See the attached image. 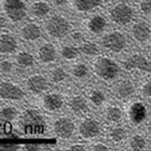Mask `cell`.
Masks as SVG:
<instances>
[{
    "instance_id": "1",
    "label": "cell",
    "mask_w": 151,
    "mask_h": 151,
    "mask_svg": "<svg viewBox=\"0 0 151 151\" xmlns=\"http://www.w3.org/2000/svg\"><path fill=\"white\" fill-rule=\"evenodd\" d=\"M19 126L26 134H42L45 131V120L39 111L28 109L21 116Z\"/></svg>"
},
{
    "instance_id": "2",
    "label": "cell",
    "mask_w": 151,
    "mask_h": 151,
    "mask_svg": "<svg viewBox=\"0 0 151 151\" xmlns=\"http://www.w3.org/2000/svg\"><path fill=\"white\" fill-rule=\"evenodd\" d=\"M134 17L135 11L133 6L124 1L116 2L109 10V19L113 24L118 26L129 25L134 21Z\"/></svg>"
},
{
    "instance_id": "3",
    "label": "cell",
    "mask_w": 151,
    "mask_h": 151,
    "mask_svg": "<svg viewBox=\"0 0 151 151\" xmlns=\"http://www.w3.org/2000/svg\"><path fill=\"white\" fill-rule=\"evenodd\" d=\"M71 25L63 15H53L45 22V32L53 39H62L70 34Z\"/></svg>"
},
{
    "instance_id": "4",
    "label": "cell",
    "mask_w": 151,
    "mask_h": 151,
    "mask_svg": "<svg viewBox=\"0 0 151 151\" xmlns=\"http://www.w3.org/2000/svg\"><path fill=\"white\" fill-rule=\"evenodd\" d=\"M95 73L103 80H113L120 73L119 65L109 57H99L94 64Z\"/></svg>"
},
{
    "instance_id": "5",
    "label": "cell",
    "mask_w": 151,
    "mask_h": 151,
    "mask_svg": "<svg viewBox=\"0 0 151 151\" xmlns=\"http://www.w3.org/2000/svg\"><path fill=\"white\" fill-rule=\"evenodd\" d=\"M101 45L110 52L120 53L127 47V38L120 30H112L103 36Z\"/></svg>"
},
{
    "instance_id": "6",
    "label": "cell",
    "mask_w": 151,
    "mask_h": 151,
    "mask_svg": "<svg viewBox=\"0 0 151 151\" xmlns=\"http://www.w3.org/2000/svg\"><path fill=\"white\" fill-rule=\"evenodd\" d=\"M4 14L13 23H19L27 16V6L24 0H4Z\"/></svg>"
},
{
    "instance_id": "7",
    "label": "cell",
    "mask_w": 151,
    "mask_h": 151,
    "mask_svg": "<svg viewBox=\"0 0 151 151\" xmlns=\"http://www.w3.org/2000/svg\"><path fill=\"white\" fill-rule=\"evenodd\" d=\"M123 66L126 70H139L142 73H151V60L139 53L133 54L124 60Z\"/></svg>"
},
{
    "instance_id": "8",
    "label": "cell",
    "mask_w": 151,
    "mask_h": 151,
    "mask_svg": "<svg viewBox=\"0 0 151 151\" xmlns=\"http://www.w3.org/2000/svg\"><path fill=\"white\" fill-rule=\"evenodd\" d=\"M131 36L139 43H146L151 39V26L145 21H137L131 27Z\"/></svg>"
},
{
    "instance_id": "9",
    "label": "cell",
    "mask_w": 151,
    "mask_h": 151,
    "mask_svg": "<svg viewBox=\"0 0 151 151\" xmlns=\"http://www.w3.org/2000/svg\"><path fill=\"white\" fill-rule=\"evenodd\" d=\"M24 92L19 85L11 82H1L0 83V97L4 99L19 101L24 97Z\"/></svg>"
},
{
    "instance_id": "10",
    "label": "cell",
    "mask_w": 151,
    "mask_h": 151,
    "mask_svg": "<svg viewBox=\"0 0 151 151\" xmlns=\"http://www.w3.org/2000/svg\"><path fill=\"white\" fill-rule=\"evenodd\" d=\"M54 132L60 138H69L75 132V123L68 118H60L54 123Z\"/></svg>"
},
{
    "instance_id": "11",
    "label": "cell",
    "mask_w": 151,
    "mask_h": 151,
    "mask_svg": "<svg viewBox=\"0 0 151 151\" xmlns=\"http://www.w3.org/2000/svg\"><path fill=\"white\" fill-rule=\"evenodd\" d=\"M108 26L107 19L101 14H95L91 16L86 22V28L93 35H101L106 30Z\"/></svg>"
},
{
    "instance_id": "12",
    "label": "cell",
    "mask_w": 151,
    "mask_h": 151,
    "mask_svg": "<svg viewBox=\"0 0 151 151\" xmlns=\"http://www.w3.org/2000/svg\"><path fill=\"white\" fill-rule=\"evenodd\" d=\"M99 123L93 119H85L79 126V133L83 138H94L99 134Z\"/></svg>"
},
{
    "instance_id": "13",
    "label": "cell",
    "mask_w": 151,
    "mask_h": 151,
    "mask_svg": "<svg viewBox=\"0 0 151 151\" xmlns=\"http://www.w3.org/2000/svg\"><path fill=\"white\" fill-rule=\"evenodd\" d=\"M19 35L23 40L32 42V41H36L42 37V30H41L40 26L36 23H27L21 28Z\"/></svg>"
},
{
    "instance_id": "14",
    "label": "cell",
    "mask_w": 151,
    "mask_h": 151,
    "mask_svg": "<svg viewBox=\"0 0 151 151\" xmlns=\"http://www.w3.org/2000/svg\"><path fill=\"white\" fill-rule=\"evenodd\" d=\"M27 88L34 94H40L47 88V80L42 75H34L27 80Z\"/></svg>"
},
{
    "instance_id": "15",
    "label": "cell",
    "mask_w": 151,
    "mask_h": 151,
    "mask_svg": "<svg viewBox=\"0 0 151 151\" xmlns=\"http://www.w3.org/2000/svg\"><path fill=\"white\" fill-rule=\"evenodd\" d=\"M104 0H73V9L79 13H88L101 6Z\"/></svg>"
},
{
    "instance_id": "16",
    "label": "cell",
    "mask_w": 151,
    "mask_h": 151,
    "mask_svg": "<svg viewBox=\"0 0 151 151\" xmlns=\"http://www.w3.org/2000/svg\"><path fill=\"white\" fill-rule=\"evenodd\" d=\"M147 116V108L142 103L136 101L129 107V118L134 124L142 123Z\"/></svg>"
},
{
    "instance_id": "17",
    "label": "cell",
    "mask_w": 151,
    "mask_h": 151,
    "mask_svg": "<svg viewBox=\"0 0 151 151\" xmlns=\"http://www.w3.org/2000/svg\"><path fill=\"white\" fill-rule=\"evenodd\" d=\"M17 50V40L11 34H3L0 36V54H13Z\"/></svg>"
},
{
    "instance_id": "18",
    "label": "cell",
    "mask_w": 151,
    "mask_h": 151,
    "mask_svg": "<svg viewBox=\"0 0 151 151\" xmlns=\"http://www.w3.org/2000/svg\"><path fill=\"white\" fill-rule=\"evenodd\" d=\"M38 57L39 60L44 64H50L55 62L57 57L56 49L53 44L51 43H44L40 45L38 49Z\"/></svg>"
},
{
    "instance_id": "19",
    "label": "cell",
    "mask_w": 151,
    "mask_h": 151,
    "mask_svg": "<svg viewBox=\"0 0 151 151\" xmlns=\"http://www.w3.org/2000/svg\"><path fill=\"white\" fill-rule=\"evenodd\" d=\"M43 106L44 108L49 111H56L60 110L63 107L64 99L60 94L56 93H50L47 94L43 97Z\"/></svg>"
},
{
    "instance_id": "20",
    "label": "cell",
    "mask_w": 151,
    "mask_h": 151,
    "mask_svg": "<svg viewBox=\"0 0 151 151\" xmlns=\"http://www.w3.org/2000/svg\"><path fill=\"white\" fill-rule=\"evenodd\" d=\"M134 92H135V86L132 82L129 80H123L116 84L114 94L119 99H125V98L132 96Z\"/></svg>"
},
{
    "instance_id": "21",
    "label": "cell",
    "mask_w": 151,
    "mask_h": 151,
    "mask_svg": "<svg viewBox=\"0 0 151 151\" xmlns=\"http://www.w3.org/2000/svg\"><path fill=\"white\" fill-rule=\"evenodd\" d=\"M30 11H32V15L37 19H44L50 14L51 6L50 3L44 0H37L32 4Z\"/></svg>"
},
{
    "instance_id": "22",
    "label": "cell",
    "mask_w": 151,
    "mask_h": 151,
    "mask_svg": "<svg viewBox=\"0 0 151 151\" xmlns=\"http://www.w3.org/2000/svg\"><path fill=\"white\" fill-rule=\"evenodd\" d=\"M68 105H69L70 109L75 113H78V114L85 113L88 110V101H86V99H85L83 96H81V95L73 96L69 101V104Z\"/></svg>"
},
{
    "instance_id": "23",
    "label": "cell",
    "mask_w": 151,
    "mask_h": 151,
    "mask_svg": "<svg viewBox=\"0 0 151 151\" xmlns=\"http://www.w3.org/2000/svg\"><path fill=\"white\" fill-rule=\"evenodd\" d=\"M16 63L21 67L29 68V67L34 66V64H35V57H34V55L32 53H29V52H21L16 56Z\"/></svg>"
},
{
    "instance_id": "24",
    "label": "cell",
    "mask_w": 151,
    "mask_h": 151,
    "mask_svg": "<svg viewBox=\"0 0 151 151\" xmlns=\"http://www.w3.org/2000/svg\"><path fill=\"white\" fill-rule=\"evenodd\" d=\"M79 50H80L81 53H83L84 55H88V56H95V55H98L99 52H101L98 44H96L93 41H85V42H83Z\"/></svg>"
},
{
    "instance_id": "25",
    "label": "cell",
    "mask_w": 151,
    "mask_h": 151,
    "mask_svg": "<svg viewBox=\"0 0 151 151\" xmlns=\"http://www.w3.org/2000/svg\"><path fill=\"white\" fill-rule=\"evenodd\" d=\"M62 56L67 60H76L80 54V50L78 47H73V45H64L60 50Z\"/></svg>"
},
{
    "instance_id": "26",
    "label": "cell",
    "mask_w": 151,
    "mask_h": 151,
    "mask_svg": "<svg viewBox=\"0 0 151 151\" xmlns=\"http://www.w3.org/2000/svg\"><path fill=\"white\" fill-rule=\"evenodd\" d=\"M106 118L111 122H118L122 118V110L119 107L110 106L106 110Z\"/></svg>"
},
{
    "instance_id": "27",
    "label": "cell",
    "mask_w": 151,
    "mask_h": 151,
    "mask_svg": "<svg viewBox=\"0 0 151 151\" xmlns=\"http://www.w3.org/2000/svg\"><path fill=\"white\" fill-rule=\"evenodd\" d=\"M50 77H51V80L54 83H60V82H63L67 78V73L66 70L64 69V68H62V67H55L51 71Z\"/></svg>"
},
{
    "instance_id": "28",
    "label": "cell",
    "mask_w": 151,
    "mask_h": 151,
    "mask_svg": "<svg viewBox=\"0 0 151 151\" xmlns=\"http://www.w3.org/2000/svg\"><path fill=\"white\" fill-rule=\"evenodd\" d=\"M17 116V110L14 107H4L0 109V119L3 121H13Z\"/></svg>"
},
{
    "instance_id": "29",
    "label": "cell",
    "mask_w": 151,
    "mask_h": 151,
    "mask_svg": "<svg viewBox=\"0 0 151 151\" xmlns=\"http://www.w3.org/2000/svg\"><path fill=\"white\" fill-rule=\"evenodd\" d=\"M88 67L85 65V64H77L75 66L73 67V69H71V73H73V77L78 79H83L85 78L86 76L88 75Z\"/></svg>"
},
{
    "instance_id": "30",
    "label": "cell",
    "mask_w": 151,
    "mask_h": 151,
    "mask_svg": "<svg viewBox=\"0 0 151 151\" xmlns=\"http://www.w3.org/2000/svg\"><path fill=\"white\" fill-rule=\"evenodd\" d=\"M129 146L133 150L135 151H142L146 147V140L145 138L140 135L133 136L131 140H129Z\"/></svg>"
},
{
    "instance_id": "31",
    "label": "cell",
    "mask_w": 151,
    "mask_h": 151,
    "mask_svg": "<svg viewBox=\"0 0 151 151\" xmlns=\"http://www.w3.org/2000/svg\"><path fill=\"white\" fill-rule=\"evenodd\" d=\"M90 99L95 106H101L106 101V95L101 90H94L90 94Z\"/></svg>"
},
{
    "instance_id": "32",
    "label": "cell",
    "mask_w": 151,
    "mask_h": 151,
    "mask_svg": "<svg viewBox=\"0 0 151 151\" xmlns=\"http://www.w3.org/2000/svg\"><path fill=\"white\" fill-rule=\"evenodd\" d=\"M110 137L113 142H120L126 137V132L123 127H114L110 133Z\"/></svg>"
},
{
    "instance_id": "33",
    "label": "cell",
    "mask_w": 151,
    "mask_h": 151,
    "mask_svg": "<svg viewBox=\"0 0 151 151\" xmlns=\"http://www.w3.org/2000/svg\"><path fill=\"white\" fill-rule=\"evenodd\" d=\"M138 10L142 15L151 14V0H140L138 3Z\"/></svg>"
},
{
    "instance_id": "34",
    "label": "cell",
    "mask_w": 151,
    "mask_h": 151,
    "mask_svg": "<svg viewBox=\"0 0 151 151\" xmlns=\"http://www.w3.org/2000/svg\"><path fill=\"white\" fill-rule=\"evenodd\" d=\"M13 69V65L9 60H2L0 62V71H2L4 73H11Z\"/></svg>"
},
{
    "instance_id": "35",
    "label": "cell",
    "mask_w": 151,
    "mask_h": 151,
    "mask_svg": "<svg viewBox=\"0 0 151 151\" xmlns=\"http://www.w3.org/2000/svg\"><path fill=\"white\" fill-rule=\"evenodd\" d=\"M142 92L145 96H147V97H151V80L150 81H147L145 84L142 85Z\"/></svg>"
},
{
    "instance_id": "36",
    "label": "cell",
    "mask_w": 151,
    "mask_h": 151,
    "mask_svg": "<svg viewBox=\"0 0 151 151\" xmlns=\"http://www.w3.org/2000/svg\"><path fill=\"white\" fill-rule=\"evenodd\" d=\"M70 37H71V39H73V41H77V42H79V41L83 40V37H84V35H83V32H80V30H75V32H70Z\"/></svg>"
},
{
    "instance_id": "37",
    "label": "cell",
    "mask_w": 151,
    "mask_h": 151,
    "mask_svg": "<svg viewBox=\"0 0 151 151\" xmlns=\"http://www.w3.org/2000/svg\"><path fill=\"white\" fill-rule=\"evenodd\" d=\"M92 150L93 151H109V148L104 144H95L92 146Z\"/></svg>"
},
{
    "instance_id": "38",
    "label": "cell",
    "mask_w": 151,
    "mask_h": 151,
    "mask_svg": "<svg viewBox=\"0 0 151 151\" xmlns=\"http://www.w3.org/2000/svg\"><path fill=\"white\" fill-rule=\"evenodd\" d=\"M69 0H51V2L52 4L55 6H66L67 3H68Z\"/></svg>"
},
{
    "instance_id": "39",
    "label": "cell",
    "mask_w": 151,
    "mask_h": 151,
    "mask_svg": "<svg viewBox=\"0 0 151 151\" xmlns=\"http://www.w3.org/2000/svg\"><path fill=\"white\" fill-rule=\"evenodd\" d=\"M6 25H8V22H6V19L4 16L0 15V29L6 28Z\"/></svg>"
},
{
    "instance_id": "40",
    "label": "cell",
    "mask_w": 151,
    "mask_h": 151,
    "mask_svg": "<svg viewBox=\"0 0 151 151\" xmlns=\"http://www.w3.org/2000/svg\"><path fill=\"white\" fill-rule=\"evenodd\" d=\"M70 150L71 151H85V148H84V146H82V145H75L70 148Z\"/></svg>"
},
{
    "instance_id": "41",
    "label": "cell",
    "mask_w": 151,
    "mask_h": 151,
    "mask_svg": "<svg viewBox=\"0 0 151 151\" xmlns=\"http://www.w3.org/2000/svg\"><path fill=\"white\" fill-rule=\"evenodd\" d=\"M26 148H27V150H29V151H37L38 149V146H27V147H26Z\"/></svg>"
},
{
    "instance_id": "42",
    "label": "cell",
    "mask_w": 151,
    "mask_h": 151,
    "mask_svg": "<svg viewBox=\"0 0 151 151\" xmlns=\"http://www.w3.org/2000/svg\"><path fill=\"white\" fill-rule=\"evenodd\" d=\"M147 131H148L149 135H151V124H149V125H148V129H147Z\"/></svg>"
},
{
    "instance_id": "43",
    "label": "cell",
    "mask_w": 151,
    "mask_h": 151,
    "mask_svg": "<svg viewBox=\"0 0 151 151\" xmlns=\"http://www.w3.org/2000/svg\"><path fill=\"white\" fill-rule=\"evenodd\" d=\"M0 8H1V0H0Z\"/></svg>"
}]
</instances>
